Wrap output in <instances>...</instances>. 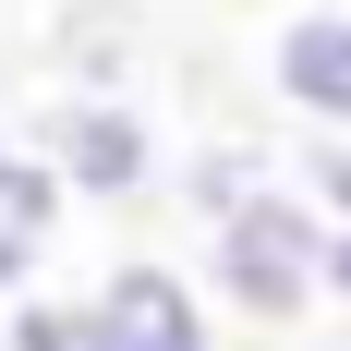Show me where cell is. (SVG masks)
Masks as SVG:
<instances>
[{"label":"cell","mask_w":351,"mask_h":351,"mask_svg":"<svg viewBox=\"0 0 351 351\" xmlns=\"http://www.w3.org/2000/svg\"><path fill=\"white\" fill-rule=\"evenodd\" d=\"M85 351H218V303L170 254H121L85 291Z\"/></svg>","instance_id":"3957f363"},{"label":"cell","mask_w":351,"mask_h":351,"mask_svg":"<svg viewBox=\"0 0 351 351\" xmlns=\"http://www.w3.org/2000/svg\"><path fill=\"white\" fill-rule=\"evenodd\" d=\"M327 303H351V230L327 218Z\"/></svg>","instance_id":"30bf717a"},{"label":"cell","mask_w":351,"mask_h":351,"mask_svg":"<svg viewBox=\"0 0 351 351\" xmlns=\"http://www.w3.org/2000/svg\"><path fill=\"white\" fill-rule=\"evenodd\" d=\"M303 194H315V206H327V218H339V230H351V134L303 158Z\"/></svg>","instance_id":"9c48e42d"},{"label":"cell","mask_w":351,"mask_h":351,"mask_svg":"<svg viewBox=\"0 0 351 351\" xmlns=\"http://www.w3.org/2000/svg\"><path fill=\"white\" fill-rule=\"evenodd\" d=\"M61 230H73V194H61V170H49L25 134H12V145H0V303H25V291L49 279Z\"/></svg>","instance_id":"5b68a950"},{"label":"cell","mask_w":351,"mask_h":351,"mask_svg":"<svg viewBox=\"0 0 351 351\" xmlns=\"http://www.w3.org/2000/svg\"><path fill=\"white\" fill-rule=\"evenodd\" d=\"M0 351H85V303H49V291L0 303Z\"/></svg>","instance_id":"ba28073f"},{"label":"cell","mask_w":351,"mask_h":351,"mask_svg":"<svg viewBox=\"0 0 351 351\" xmlns=\"http://www.w3.org/2000/svg\"><path fill=\"white\" fill-rule=\"evenodd\" d=\"M267 182H279V158H267L254 134H206V145H194V158L170 170V194L194 206V230H218V218H243Z\"/></svg>","instance_id":"52a82bcc"},{"label":"cell","mask_w":351,"mask_h":351,"mask_svg":"<svg viewBox=\"0 0 351 351\" xmlns=\"http://www.w3.org/2000/svg\"><path fill=\"white\" fill-rule=\"evenodd\" d=\"M206 303L243 327H303L327 303V206L303 194V182H267L243 218H218L206 230Z\"/></svg>","instance_id":"6da1fadb"},{"label":"cell","mask_w":351,"mask_h":351,"mask_svg":"<svg viewBox=\"0 0 351 351\" xmlns=\"http://www.w3.org/2000/svg\"><path fill=\"white\" fill-rule=\"evenodd\" d=\"M49 73H61V97H134L121 0H61V12H49Z\"/></svg>","instance_id":"8992f818"},{"label":"cell","mask_w":351,"mask_h":351,"mask_svg":"<svg viewBox=\"0 0 351 351\" xmlns=\"http://www.w3.org/2000/svg\"><path fill=\"white\" fill-rule=\"evenodd\" d=\"M267 97L315 145L351 134V0H291L279 25H267Z\"/></svg>","instance_id":"277c9868"},{"label":"cell","mask_w":351,"mask_h":351,"mask_svg":"<svg viewBox=\"0 0 351 351\" xmlns=\"http://www.w3.org/2000/svg\"><path fill=\"white\" fill-rule=\"evenodd\" d=\"M25 145L61 170L73 206H145L170 182V145H158V109L145 97H49L25 121Z\"/></svg>","instance_id":"7a4b0ae2"},{"label":"cell","mask_w":351,"mask_h":351,"mask_svg":"<svg viewBox=\"0 0 351 351\" xmlns=\"http://www.w3.org/2000/svg\"><path fill=\"white\" fill-rule=\"evenodd\" d=\"M0 145H12V61H0Z\"/></svg>","instance_id":"8fae6325"}]
</instances>
